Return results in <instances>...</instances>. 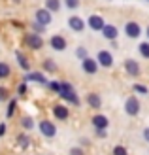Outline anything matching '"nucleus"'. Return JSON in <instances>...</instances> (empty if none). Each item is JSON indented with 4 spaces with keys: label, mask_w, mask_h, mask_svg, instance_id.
I'll use <instances>...</instances> for the list:
<instances>
[{
    "label": "nucleus",
    "mask_w": 149,
    "mask_h": 155,
    "mask_svg": "<svg viewBox=\"0 0 149 155\" xmlns=\"http://www.w3.org/2000/svg\"><path fill=\"white\" fill-rule=\"evenodd\" d=\"M15 57H17V63H19V66L23 68V70H30V61L25 57V53H21V51H17V53H15Z\"/></svg>",
    "instance_id": "a211bd4d"
},
{
    "label": "nucleus",
    "mask_w": 149,
    "mask_h": 155,
    "mask_svg": "<svg viewBox=\"0 0 149 155\" xmlns=\"http://www.w3.org/2000/svg\"><path fill=\"white\" fill-rule=\"evenodd\" d=\"M77 6H79V0H66V8H70V10H76Z\"/></svg>",
    "instance_id": "2f4dec72"
},
{
    "label": "nucleus",
    "mask_w": 149,
    "mask_h": 155,
    "mask_svg": "<svg viewBox=\"0 0 149 155\" xmlns=\"http://www.w3.org/2000/svg\"><path fill=\"white\" fill-rule=\"evenodd\" d=\"M17 93H19V95H27V83H25V81H23L19 87H17Z\"/></svg>",
    "instance_id": "473e14b6"
},
{
    "label": "nucleus",
    "mask_w": 149,
    "mask_h": 155,
    "mask_svg": "<svg viewBox=\"0 0 149 155\" xmlns=\"http://www.w3.org/2000/svg\"><path fill=\"white\" fill-rule=\"evenodd\" d=\"M96 134L100 138H106V129H96Z\"/></svg>",
    "instance_id": "f704fd0d"
},
{
    "label": "nucleus",
    "mask_w": 149,
    "mask_h": 155,
    "mask_svg": "<svg viewBox=\"0 0 149 155\" xmlns=\"http://www.w3.org/2000/svg\"><path fill=\"white\" fill-rule=\"evenodd\" d=\"M32 30H34L36 34H44L45 27H44V25H40V23H38V21H34V23H32Z\"/></svg>",
    "instance_id": "a878e982"
},
{
    "label": "nucleus",
    "mask_w": 149,
    "mask_h": 155,
    "mask_svg": "<svg viewBox=\"0 0 149 155\" xmlns=\"http://www.w3.org/2000/svg\"><path fill=\"white\" fill-rule=\"evenodd\" d=\"M49 45H51L55 51H64V49H66V40H64V36H60V34L51 36Z\"/></svg>",
    "instance_id": "f8f14e48"
},
{
    "label": "nucleus",
    "mask_w": 149,
    "mask_h": 155,
    "mask_svg": "<svg viewBox=\"0 0 149 155\" xmlns=\"http://www.w3.org/2000/svg\"><path fill=\"white\" fill-rule=\"evenodd\" d=\"M87 104L92 108V110H100L102 108V98L98 93H89L87 95Z\"/></svg>",
    "instance_id": "dca6fc26"
},
{
    "label": "nucleus",
    "mask_w": 149,
    "mask_h": 155,
    "mask_svg": "<svg viewBox=\"0 0 149 155\" xmlns=\"http://www.w3.org/2000/svg\"><path fill=\"white\" fill-rule=\"evenodd\" d=\"M23 81L28 83V81H36V83H44L47 85V80H45V76L42 72H27V76L23 78Z\"/></svg>",
    "instance_id": "4468645a"
},
{
    "label": "nucleus",
    "mask_w": 149,
    "mask_h": 155,
    "mask_svg": "<svg viewBox=\"0 0 149 155\" xmlns=\"http://www.w3.org/2000/svg\"><path fill=\"white\" fill-rule=\"evenodd\" d=\"M98 66H100V64H98V61H96V59L87 57V59H83V61H81V68H83V72H85V74H91V76H92V74H96V72H98Z\"/></svg>",
    "instance_id": "20e7f679"
},
{
    "label": "nucleus",
    "mask_w": 149,
    "mask_h": 155,
    "mask_svg": "<svg viewBox=\"0 0 149 155\" xmlns=\"http://www.w3.org/2000/svg\"><path fill=\"white\" fill-rule=\"evenodd\" d=\"M21 125L25 127L27 130H30V129L34 127V121H32V117H23V121H21Z\"/></svg>",
    "instance_id": "393cba45"
},
{
    "label": "nucleus",
    "mask_w": 149,
    "mask_h": 155,
    "mask_svg": "<svg viewBox=\"0 0 149 155\" xmlns=\"http://www.w3.org/2000/svg\"><path fill=\"white\" fill-rule=\"evenodd\" d=\"M125 70H127V74H128V76L138 78V76H140V72H142V68H140L138 61H134V59H127V61H125Z\"/></svg>",
    "instance_id": "6e6552de"
},
{
    "label": "nucleus",
    "mask_w": 149,
    "mask_h": 155,
    "mask_svg": "<svg viewBox=\"0 0 149 155\" xmlns=\"http://www.w3.org/2000/svg\"><path fill=\"white\" fill-rule=\"evenodd\" d=\"M87 25H89V28H92V30H100V32H102V28L106 27V21H104V17H102V15L92 13L91 17L87 19Z\"/></svg>",
    "instance_id": "0eeeda50"
},
{
    "label": "nucleus",
    "mask_w": 149,
    "mask_h": 155,
    "mask_svg": "<svg viewBox=\"0 0 149 155\" xmlns=\"http://www.w3.org/2000/svg\"><path fill=\"white\" fill-rule=\"evenodd\" d=\"M10 74H11L10 64H8V63H0V80H6Z\"/></svg>",
    "instance_id": "aec40b11"
},
{
    "label": "nucleus",
    "mask_w": 149,
    "mask_h": 155,
    "mask_svg": "<svg viewBox=\"0 0 149 155\" xmlns=\"http://www.w3.org/2000/svg\"><path fill=\"white\" fill-rule=\"evenodd\" d=\"M125 112H127L128 115H138V112H140V100L136 97H128L127 100H125Z\"/></svg>",
    "instance_id": "423d86ee"
},
{
    "label": "nucleus",
    "mask_w": 149,
    "mask_h": 155,
    "mask_svg": "<svg viewBox=\"0 0 149 155\" xmlns=\"http://www.w3.org/2000/svg\"><path fill=\"white\" fill-rule=\"evenodd\" d=\"M125 34H127L128 38H140V34H142V27H140L136 21H128L127 25H125Z\"/></svg>",
    "instance_id": "1a4fd4ad"
},
{
    "label": "nucleus",
    "mask_w": 149,
    "mask_h": 155,
    "mask_svg": "<svg viewBox=\"0 0 149 155\" xmlns=\"http://www.w3.org/2000/svg\"><path fill=\"white\" fill-rule=\"evenodd\" d=\"M6 134V123H0V138Z\"/></svg>",
    "instance_id": "c9c22d12"
},
{
    "label": "nucleus",
    "mask_w": 149,
    "mask_h": 155,
    "mask_svg": "<svg viewBox=\"0 0 149 155\" xmlns=\"http://www.w3.org/2000/svg\"><path fill=\"white\" fill-rule=\"evenodd\" d=\"M53 115L57 119H60V121H64V119H68V115H70V110L64 106V104H57V106H53Z\"/></svg>",
    "instance_id": "2eb2a0df"
},
{
    "label": "nucleus",
    "mask_w": 149,
    "mask_h": 155,
    "mask_svg": "<svg viewBox=\"0 0 149 155\" xmlns=\"http://www.w3.org/2000/svg\"><path fill=\"white\" fill-rule=\"evenodd\" d=\"M96 61H98V64H100V66H104V68H112V66H113V55H112L109 51H106V49L98 51Z\"/></svg>",
    "instance_id": "39448f33"
},
{
    "label": "nucleus",
    "mask_w": 149,
    "mask_h": 155,
    "mask_svg": "<svg viewBox=\"0 0 149 155\" xmlns=\"http://www.w3.org/2000/svg\"><path fill=\"white\" fill-rule=\"evenodd\" d=\"M10 98V91H8L6 87H0V102H4V100Z\"/></svg>",
    "instance_id": "c85d7f7f"
},
{
    "label": "nucleus",
    "mask_w": 149,
    "mask_h": 155,
    "mask_svg": "<svg viewBox=\"0 0 149 155\" xmlns=\"http://www.w3.org/2000/svg\"><path fill=\"white\" fill-rule=\"evenodd\" d=\"M76 55L79 57L81 61H83V59H87V49H85V48H77V49H76Z\"/></svg>",
    "instance_id": "7c9ffc66"
},
{
    "label": "nucleus",
    "mask_w": 149,
    "mask_h": 155,
    "mask_svg": "<svg viewBox=\"0 0 149 155\" xmlns=\"http://www.w3.org/2000/svg\"><path fill=\"white\" fill-rule=\"evenodd\" d=\"M59 97L64 98L66 102L74 104V106H79V97H77L76 89H74L68 81H62V83H60V93H59Z\"/></svg>",
    "instance_id": "f257e3e1"
},
{
    "label": "nucleus",
    "mask_w": 149,
    "mask_h": 155,
    "mask_svg": "<svg viewBox=\"0 0 149 155\" xmlns=\"http://www.w3.org/2000/svg\"><path fill=\"white\" fill-rule=\"evenodd\" d=\"M102 36H104L106 40H109V42H115L117 36H119V28H117L115 25H106L104 28H102Z\"/></svg>",
    "instance_id": "9b49d317"
},
{
    "label": "nucleus",
    "mask_w": 149,
    "mask_h": 155,
    "mask_svg": "<svg viewBox=\"0 0 149 155\" xmlns=\"http://www.w3.org/2000/svg\"><path fill=\"white\" fill-rule=\"evenodd\" d=\"M92 125H95V129H108L109 121H108V117H106V115L96 114L95 117H92Z\"/></svg>",
    "instance_id": "f3484780"
},
{
    "label": "nucleus",
    "mask_w": 149,
    "mask_h": 155,
    "mask_svg": "<svg viewBox=\"0 0 149 155\" xmlns=\"http://www.w3.org/2000/svg\"><path fill=\"white\" fill-rule=\"evenodd\" d=\"M147 38H149V27H147Z\"/></svg>",
    "instance_id": "4c0bfd02"
},
{
    "label": "nucleus",
    "mask_w": 149,
    "mask_h": 155,
    "mask_svg": "<svg viewBox=\"0 0 149 155\" xmlns=\"http://www.w3.org/2000/svg\"><path fill=\"white\" fill-rule=\"evenodd\" d=\"M134 93H140V95H147L149 89H147V85H142V83H134Z\"/></svg>",
    "instance_id": "5701e85b"
},
{
    "label": "nucleus",
    "mask_w": 149,
    "mask_h": 155,
    "mask_svg": "<svg viewBox=\"0 0 149 155\" xmlns=\"http://www.w3.org/2000/svg\"><path fill=\"white\" fill-rule=\"evenodd\" d=\"M44 70H47V72H57V64H55V61H51V59H45L44 61Z\"/></svg>",
    "instance_id": "412c9836"
},
{
    "label": "nucleus",
    "mask_w": 149,
    "mask_h": 155,
    "mask_svg": "<svg viewBox=\"0 0 149 155\" xmlns=\"http://www.w3.org/2000/svg\"><path fill=\"white\" fill-rule=\"evenodd\" d=\"M15 108H17V102H15V100H11V102H10V106H8V117H11V115L15 114Z\"/></svg>",
    "instance_id": "c756f323"
},
{
    "label": "nucleus",
    "mask_w": 149,
    "mask_h": 155,
    "mask_svg": "<svg viewBox=\"0 0 149 155\" xmlns=\"http://www.w3.org/2000/svg\"><path fill=\"white\" fill-rule=\"evenodd\" d=\"M70 155H83V150L81 148H72L70 150Z\"/></svg>",
    "instance_id": "72a5a7b5"
},
{
    "label": "nucleus",
    "mask_w": 149,
    "mask_h": 155,
    "mask_svg": "<svg viewBox=\"0 0 149 155\" xmlns=\"http://www.w3.org/2000/svg\"><path fill=\"white\" fill-rule=\"evenodd\" d=\"M25 44L28 45L30 49H42L44 48V38H42V34L30 32V34L25 36Z\"/></svg>",
    "instance_id": "f03ea898"
},
{
    "label": "nucleus",
    "mask_w": 149,
    "mask_h": 155,
    "mask_svg": "<svg viewBox=\"0 0 149 155\" xmlns=\"http://www.w3.org/2000/svg\"><path fill=\"white\" fill-rule=\"evenodd\" d=\"M40 133L45 136V138H53L55 134H57V127H55V123H51L49 119H44V121H40Z\"/></svg>",
    "instance_id": "7ed1b4c3"
},
{
    "label": "nucleus",
    "mask_w": 149,
    "mask_h": 155,
    "mask_svg": "<svg viewBox=\"0 0 149 155\" xmlns=\"http://www.w3.org/2000/svg\"><path fill=\"white\" fill-rule=\"evenodd\" d=\"M15 2H19V0H15Z\"/></svg>",
    "instance_id": "58836bf2"
},
{
    "label": "nucleus",
    "mask_w": 149,
    "mask_h": 155,
    "mask_svg": "<svg viewBox=\"0 0 149 155\" xmlns=\"http://www.w3.org/2000/svg\"><path fill=\"white\" fill-rule=\"evenodd\" d=\"M144 138H145V140H147V142H149V127H147V129H145V130H144Z\"/></svg>",
    "instance_id": "e433bc0d"
},
{
    "label": "nucleus",
    "mask_w": 149,
    "mask_h": 155,
    "mask_svg": "<svg viewBox=\"0 0 149 155\" xmlns=\"http://www.w3.org/2000/svg\"><path fill=\"white\" fill-rule=\"evenodd\" d=\"M68 27L74 30V32H83L85 28V21L81 17H77V15H72V17L68 19Z\"/></svg>",
    "instance_id": "ddd939ff"
},
{
    "label": "nucleus",
    "mask_w": 149,
    "mask_h": 155,
    "mask_svg": "<svg viewBox=\"0 0 149 155\" xmlns=\"http://www.w3.org/2000/svg\"><path fill=\"white\" fill-rule=\"evenodd\" d=\"M113 155H128V151H127L125 146H115V148H113Z\"/></svg>",
    "instance_id": "bb28decb"
},
{
    "label": "nucleus",
    "mask_w": 149,
    "mask_h": 155,
    "mask_svg": "<svg viewBox=\"0 0 149 155\" xmlns=\"http://www.w3.org/2000/svg\"><path fill=\"white\" fill-rule=\"evenodd\" d=\"M138 49H140V55L144 59H149V42H142L138 45Z\"/></svg>",
    "instance_id": "4be33fe9"
},
{
    "label": "nucleus",
    "mask_w": 149,
    "mask_h": 155,
    "mask_svg": "<svg viewBox=\"0 0 149 155\" xmlns=\"http://www.w3.org/2000/svg\"><path fill=\"white\" fill-rule=\"evenodd\" d=\"M34 17H36V21L40 23V25H44V27H47L49 23L53 21V17H51V12H49V10H45V8H42V10H38Z\"/></svg>",
    "instance_id": "9d476101"
},
{
    "label": "nucleus",
    "mask_w": 149,
    "mask_h": 155,
    "mask_svg": "<svg viewBox=\"0 0 149 155\" xmlns=\"http://www.w3.org/2000/svg\"><path fill=\"white\" fill-rule=\"evenodd\" d=\"M17 142H19V146H21L23 150L28 148V144H30V140H28V136H27V134H19V136H17Z\"/></svg>",
    "instance_id": "b1692460"
},
{
    "label": "nucleus",
    "mask_w": 149,
    "mask_h": 155,
    "mask_svg": "<svg viewBox=\"0 0 149 155\" xmlns=\"http://www.w3.org/2000/svg\"><path fill=\"white\" fill-rule=\"evenodd\" d=\"M47 87H49L53 93H60V83H59V81H47Z\"/></svg>",
    "instance_id": "cd10ccee"
},
{
    "label": "nucleus",
    "mask_w": 149,
    "mask_h": 155,
    "mask_svg": "<svg viewBox=\"0 0 149 155\" xmlns=\"http://www.w3.org/2000/svg\"><path fill=\"white\" fill-rule=\"evenodd\" d=\"M45 10L53 12H59L60 10V0H45Z\"/></svg>",
    "instance_id": "6ab92c4d"
}]
</instances>
